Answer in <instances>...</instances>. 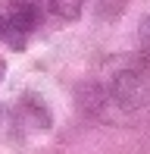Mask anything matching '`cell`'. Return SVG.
Wrapping results in <instances>:
<instances>
[{
    "label": "cell",
    "mask_w": 150,
    "mask_h": 154,
    "mask_svg": "<svg viewBox=\"0 0 150 154\" xmlns=\"http://www.w3.org/2000/svg\"><path fill=\"white\" fill-rule=\"evenodd\" d=\"M41 22V6L35 0H10L0 10V38L10 47H25Z\"/></svg>",
    "instance_id": "obj_1"
},
{
    "label": "cell",
    "mask_w": 150,
    "mask_h": 154,
    "mask_svg": "<svg viewBox=\"0 0 150 154\" xmlns=\"http://www.w3.org/2000/svg\"><path fill=\"white\" fill-rule=\"evenodd\" d=\"M3 75H6V63L0 60V82H3Z\"/></svg>",
    "instance_id": "obj_2"
}]
</instances>
